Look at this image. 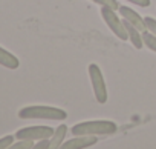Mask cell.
<instances>
[{"instance_id": "5bb4252c", "label": "cell", "mask_w": 156, "mask_h": 149, "mask_svg": "<svg viewBox=\"0 0 156 149\" xmlns=\"http://www.w3.org/2000/svg\"><path fill=\"white\" fill-rule=\"evenodd\" d=\"M144 23L147 31H150L153 35H156V20L153 17H144Z\"/></svg>"}, {"instance_id": "30bf717a", "label": "cell", "mask_w": 156, "mask_h": 149, "mask_svg": "<svg viewBox=\"0 0 156 149\" xmlns=\"http://www.w3.org/2000/svg\"><path fill=\"white\" fill-rule=\"evenodd\" d=\"M66 134H67V126H66V125H60L58 128H55L54 135L51 137V149L61 147V144L64 143Z\"/></svg>"}, {"instance_id": "5b68a950", "label": "cell", "mask_w": 156, "mask_h": 149, "mask_svg": "<svg viewBox=\"0 0 156 149\" xmlns=\"http://www.w3.org/2000/svg\"><path fill=\"white\" fill-rule=\"evenodd\" d=\"M54 128L51 126H26V128H22L16 132V138L17 140H32V141H37V140H43V138H51L54 135Z\"/></svg>"}, {"instance_id": "7a4b0ae2", "label": "cell", "mask_w": 156, "mask_h": 149, "mask_svg": "<svg viewBox=\"0 0 156 149\" xmlns=\"http://www.w3.org/2000/svg\"><path fill=\"white\" fill-rule=\"evenodd\" d=\"M118 126L109 120H92V121H81L72 126V135H110L116 132Z\"/></svg>"}, {"instance_id": "277c9868", "label": "cell", "mask_w": 156, "mask_h": 149, "mask_svg": "<svg viewBox=\"0 0 156 149\" xmlns=\"http://www.w3.org/2000/svg\"><path fill=\"white\" fill-rule=\"evenodd\" d=\"M101 17L104 19L106 25L109 26V29L121 40H127L129 35H127V29L124 26V20H121L118 16H116V11L115 9H110L107 6H103L101 8Z\"/></svg>"}, {"instance_id": "4fadbf2b", "label": "cell", "mask_w": 156, "mask_h": 149, "mask_svg": "<svg viewBox=\"0 0 156 149\" xmlns=\"http://www.w3.org/2000/svg\"><path fill=\"white\" fill-rule=\"evenodd\" d=\"M34 146H35V143L32 140H19L17 143L11 144L12 149H32Z\"/></svg>"}, {"instance_id": "8fae6325", "label": "cell", "mask_w": 156, "mask_h": 149, "mask_svg": "<svg viewBox=\"0 0 156 149\" xmlns=\"http://www.w3.org/2000/svg\"><path fill=\"white\" fill-rule=\"evenodd\" d=\"M142 42L148 49L156 52V35H153L150 31H144L142 32Z\"/></svg>"}, {"instance_id": "e0dca14e", "label": "cell", "mask_w": 156, "mask_h": 149, "mask_svg": "<svg viewBox=\"0 0 156 149\" xmlns=\"http://www.w3.org/2000/svg\"><path fill=\"white\" fill-rule=\"evenodd\" d=\"M127 2L136 5V6H141V8H147L150 6V0H127Z\"/></svg>"}, {"instance_id": "52a82bcc", "label": "cell", "mask_w": 156, "mask_h": 149, "mask_svg": "<svg viewBox=\"0 0 156 149\" xmlns=\"http://www.w3.org/2000/svg\"><path fill=\"white\" fill-rule=\"evenodd\" d=\"M119 14H121V19H124V20H127V22H130L133 26H136L141 32H144V31H147V28H145V23H144V19L136 13V11H133L132 8H129V6H122V5H119Z\"/></svg>"}, {"instance_id": "9c48e42d", "label": "cell", "mask_w": 156, "mask_h": 149, "mask_svg": "<svg viewBox=\"0 0 156 149\" xmlns=\"http://www.w3.org/2000/svg\"><path fill=\"white\" fill-rule=\"evenodd\" d=\"M0 65L8 68V69H17L20 66V61L14 54H11L9 51H6L5 48L0 46Z\"/></svg>"}, {"instance_id": "3957f363", "label": "cell", "mask_w": 156, "mask_h": 149, "mask_svg": "<svg viewBox=\"0 0 156 149\" xmlns=\"http://www.w3.org/2000/svg\"><path fill=\"white\" fill-rule=\"evenodd\" d=\"M89 77H90V83H92V89H94L97 102L100 105H104L107 102L109 92H107V86H106V82L103 77V72L97 63L89 65Z\"/></svg>"}, {"instance_id": "7c38bea8", "label": "cell", "mask_w": 156, "mask_h": 149, "mask_svg": "<svg viewBox=\"0 0 156 149\" xmlns=\"http://www.w3.org/2000/svg\"><path fill=\"white\" fill-rule=\"evenodd\" d=\"M92 2H95L97 5L100 6H107L110 9H115L118 11L119 9V3H118V0H92Z\"/></svg>"}, {"instance_id": "ba28073f", "label": "cell", "mask_w": 156, "mask_h": 149, "mask_svg": "<svg viewBox=\"0 0 156 149\" xmlns=\"http://www.w3.org/2000/svg\"><path fill=\"white\" fill-rule=\"evenodd\" d=\"M122 20H124V19H122ZM124 26H126V29H127V35H129V40L132 42V45H133L136 49H141V48L144 46L142 32H141L136 26H133L130 22H127V20H124Z\"/></svg>"}, {"instance_id": "6da1fadb", "label": "cell", "mask_w": 156, "mask_h": 149, "mask_svg": "<svg viewBox=\"0 0 156 149\" xmlns=\"http://www.w3.org/2000/svg\"><path fill=\"white\" fill-rule=\"evenodd\" d=\"M19 117L22 120H64L67 117V112L54 108V106H44V105H32L22 108L19 111Z\"/></svg>"}, {"instance_id": "8992f818", "label": "cell", "mask_w": 156, "mask_h": 149, "mask_svg": "<svg viewBox=\"0 0 156 149\" xmlns=\"http://www.w3.org/2000/svg\"><path fill=\"white\" fill-rule=\"evenodd\" d=\"M98 141V135H73L69 141H64L61 144L63 149H83L94 146Z\"/></svg>"}, {"instance_id": "2e32d148", "label": "cell", "mask_w": 156, "mask_h": 149, "mask_svg": "<svg viewBox=\"0 0 156 149\" xmlns=\"http://www.w3.org/2000/svg\"><path fill=\"white\" fill-rule=\"evenodd\" d=\"M34 147H35V149H51V138L38 140V143H35Z\"/></svg>"}, {"instance_id": "9a60e30c", "label": "cell", "mask_w": 156, "mask_h": 149, "mask_svg": "<svg viewBox=\"0 0 156 149\" xmlns=\"http://www.w3.org/2000/svg\"><path fill=\"white\" fill-rule=\"evenodd\" d=\"M14 138H16V135H6V137H2V138H0V149L11 147V144L14 143Z\"/></svg>"}]
</instances>
